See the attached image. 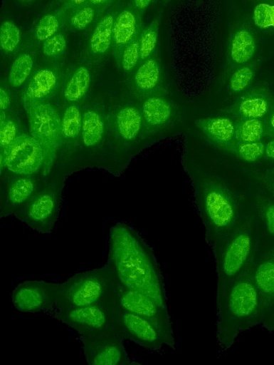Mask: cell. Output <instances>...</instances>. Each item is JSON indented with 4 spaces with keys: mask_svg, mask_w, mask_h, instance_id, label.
I'll use <instances>...</instances> for the list:
<instances>
[{
    "mask_svg": "<svg viewBox=\"0 0 274 365\" xmlns=\"http://www.w3.org/2000/svg\"><path fill=\"white\" fill-rule=\"evenodd\" d=\"M105 264L120 284L147 295L170 314L160 264L152 247L136 228L126 222L110 227Z\"/></svg>",
    "mask_w": 274,
    "mask_h": 365,
    "instance_id": "1",
    "label": "cell"
},
{
    "mask_svg": "<svg viewBox=\"0 0 274 365\" xmlns=\"http://www.w3.org/2000/svg\"><path fill=\"white\" fill-rule=\"evenodd\" d=\"M253 260L216 299V339L221 352L229 350L241 333L263 322L261 299L251 274Z\"/></svg>",
    "mask_w": 274,
    "mask_h": 365,
    "instance_id": "2",
    "label": "cell"
},
{
    "mask_svg": "<svg viewBox=\"0 0 274 365\" xmlns=\"http://www.w3.org/2000/svg\"><path fill=\"white\" fill-rule=\"evenodd\" d=\"M263 243L262 230L255 210H244L230 233L211 247L216 273V299L251 262Z\"/></svg>",
    "mask_w": 274,
    "mask_h": 365,
    "instance_id": "3",
    "label": "cell"
},
{
    "mask_svg": "<svg viewBox=\"0 0 274 365\" xmlns=\"http://www.w3.org/2000/svg\"><path fill=\"white\" fill-rule=\"evenodd\" d=\"M112 284V274L105 264L75 273L57 282L56 309L105 304Z\"/></svg>",
    "mask_w": 274,
    "mask_h": 365,
    "instance_id": "4",
    "label": "cell"
},
{
    "mask_svg": "<svg viewBox=\"0 0 274 365\" xmlns=\"http://www.w3.org/2000/svg\"><path fill=\"white\" fill-rule=\"evenodd\" d=\"M199 210L204 240L210 247L230 233L244 212L234 197L218 187L206 189L199 201Z\"/></svg>",
    "mask_w": 274,
    "mask_h": 365,
    "instance_id": "5",
    "label": "cell"
},
{
    "mask_svg": "<svg viewBox=\"0 0 274 365\" xmlns=\"http://www.w3.org/2000/svg\"><path fill=\"white\" fill-rule=\"evenodd\" d=\"M106 302L149 320L162 333L166 345L175 349L176 341L171 315L164 312L149 297L124 287L113 276L112 289Z\"/></svg>",
    "mask_w": 274,
    "mask_h": 365,
    "instance_id": "6",
    "label": "cell"
},
{
    "mask_svg": "<svg viewBox=\"0 0 274 365\" xmlns=\"http://www.w3.org/2000/svg\"><path fill=\"white\" fill-rule=\"evenodd\" d=\"M78 339L89 365L142 364L130 359L125 346L126 339L117 330L79 334Z\"/></svg>",
    "mask_w": 274,
    "mask_h": 365,
    "instance_id": "7",
    "label": "cell"
},
{
    "mask_svg": "<svg viewBox=\"0 0 274 365\" xmlns=\"http://www.w3.org/2000/svg\"><path fill=\"white\" fill-rule=\"evenodd\" d=\"M117 330L126 341H131L142 348L158 354L164 352L166 341L157 327L149 320L125 311L106 302Z\"/></svg>",
    "mask_w": 274,
    "mask_h": 365,
    "instance_id": "8",
    "label": "cell"
},
{
    "mask_svg": "<svg viewBox=\"0 0 274 365\" xmlns=\"http://www.w3.org/2000/svg\"><path fill=\"white\" fill-rule=\"evenodd\" d=\"M11 301L21 312L52 316L57 309V282L25 280L12 289Z\"/></svg>",
    "mask_w": 274,
    "mask_h": 365,
    "instance_id": "9",
    "label": "cell"
},
{
    "mask_svg": "<svg viewBox=\"0 0 274 365\" xmlns=\"http://www.w3.org/2000/svg\"><path fill=\"white\" fill-rule=\"evenodd\" d=\"M31 136L41 145L45 161L52 162L59 145L61 120L50 104L39 102L26 108Z\"/></svg>",
    "mask_w": 274,
    "mask_h": 365,
    "instance_id": "10",
    "label": "cell"
},
{
    "mask_svg": "<svg viewBox=\"0 0 274 365\" xmlns=\"http://www.w3.org/2000/svg\"><path fill=\"white\" fill-rule=\"evenodd\" d=\"M51 317L75 330L78 335L117 330L105 304L58 309Z\"/></svg>",
    "mask_w": 274,
    "mask_h": 365,
    "instance_id": "11",
    "label": "cell"
},
{
    "mask_svg": "<svg viewBox=\"0 0 274 365\" xmlns=\"http://www.w3.org/2000/svg\"><path fill=\"white\" fill-rule=\"evenodd\" d=\"M1 168L21 175L36 173L45 161L43 150L38 142L26 134H21L1 151Z\"/></svg>",
    "mask_w": 274,
    "mask_h": 365,
    "instance_id": "12",
    "label": "cell"
},
{
    "mask_svg": "<svg viewBox=\"0 0 274 365\" xmlns=\"http://www.w3.org/2000/svg\"><path fill=\"white\" fill-rule=\"evenodd\" d=\"M251 274L260 296L263 322L274 305V242L261 245L253 260Z\"/></svg>",
    "mask_w": 274,
    "mask_h": 365,
    "instance_id": "13",
    "label": "cell"
},
{
    "mask_svg": "<svg viewBox=\"0 0 274 365\" xmlns=\"http://www.w3.org/2000/svg\"><path fill=\"white\" fill-rule=\"evenodd\" d=\"M58 215V203L56 197L48 193L38 195L16 216L31 229L41 235L53 232Z\"/></svg>",
    "mask_w": 274,
    "mask_h": 365,
    "instance_id": "14",
    "label": "cell"
},
{
    "mask_svg": "<svg viewBox=\"0 0 274 365\" xmlns=\"http://www.w3.org/2000/svg\"><path fill=\"white\" fill-rule=\"evenodd\" d=\"M274 106V96L266 86H256L241 96L231 112L241 118L264 119Z\"/></svg>",
    "mask_w": 274,
    "mask_h": 365,
    "instance_id": "15",
    "label": "cell"
},
{
    "mask_svg": "<svg viewBox=\"0 0 274 365\" xmlns=\"http://www.w3.org/2000/svg\"><path fill=\"white\" fill-rule=\"evenodd\" d=\"M57 83L56 73L50 69H42L36 73L29 81L23 93V102L26 108L42 102L41 100L51 94Z\"/></svg>",
    "mask_w": 274,
    "mask_h": 365,
    "instance_id": "16",
    "label": "cell"
},
{
    "mask_svg": "<svg viewBox=\"0 0 274 365\" xmlns=\"http://www.w3.org/2000/svg\"><path fill=\"white\" fill-rule=\"evenodd\" d=\"M197 124L209 138L221 146L231 142L235 136V124L226 117L201 119Z\"/></svg>",
    "mask_w": 274,
    "mask_h": 365,
    "instance_id": "17",
    "label": "cell"
},
{
    "mask_svg": "<svg viewBox=\"0 0 274 365\" xmlns=\"http://www.w3.org/2000/svg\"><path fill=\"white\" fill-rule=\"evenodd\" d=\"M255 41L253 34L247 29L236 30L231 40L230 56L237 64H243L253 56Z\"/></svg>",
    "mask_w": 274,
    "mask_h": 365,
    "instance_id": "18",
    "label": "cell"
},
{
    "mask_svg": "<svg viewBox=\"0 0 274 365\" xmlns=\"http://www.w3.org/2000/svg\"><path fill=\"white\" fill-rule=\"evenodd\" d=\"M137 18L130 10H124L117 16L114 25L112 36L119 47L126 46L137 36Z\"/></svg>",
    "mask_w": 274,
    "mask_h": 365,
    "instance_id": "19",
    "label": "cell"
},
{
    "mask_svg": "<svg viewBox=\"0 0 274 365\" xmlns=\"http://www.w3.org/2000/svg\"><path fill=\"white\" fill-rule=\"evenodd\" d=\"M142 110L145 120L152 125L164 124L172 115L169 103L165 99L157 96L145 100Z\"/></svg>",
    "mask_w": 274,
    "mask_h": 365,
    "instance_id": "20",
    "label": "cell"
},
{
    "mask_svg": "<svg viewBox=\"0 0 274 365\" xmlns=\"http://www.w3.org/2000/svg\"><path fill=\"white\" fill-rule=\"evenodd\" d=\"M142 123L139 112L135 108L125 107L121 109L117 115V125L121 136L130 140L138 134Z\"/></svg>",
    "mask_w": 274,
    "mask_h": 365,
    "instance_id": "21",
    "label": "cell"
},
{
    "mask_svg": "<svg viewBox=\"0 0 274 365\" xmlns=\"http://www.w3.org/2000/svg\"><path fill=\"white\" fill-rule=\"evenodd\" d=\"M114 19L107 15L97 24L90 40V50L95 53H103L110 47L113 31Z\"/></svg>",
    "mask_w": 274,
    "mask_h": 365,
    "instance_id": "22",
    "label": "cell"
},
{
    "mask_svg": "<svg viewBox=\"0 0 274 365\" xmlns=\"http://www.w3.org/2000/svg\"><path fill=\"white\" fill-rule=\"evenodd\" d=\"M265 135L264 120L241 118L235 124V139L239 142H255Z\"/></svg>",
    "mask_w": 274,
    "mask_h": 365,
    "instance_id": "23",
    "label": "cell"
},
{
    "mask_svg": "<svg viewBox=\"0 0 274 365\" xmlns=\"http://www.w3.org/2000/svg\"><path fill=\"white\" fill-rule=\"evenodd\" d=\"M254 210L260 224L263 244L274 242V201L258 200Z\"/></svg>",
    "mask_w": 274,
    "mask_h": 365,
    "instance_id": "24",
    "label": "cell"
},
{
    "mask_svg": "<svg viewBox=\"0 0 274 365\" xmlns=\"http://www.w3.org/2000/svg\"><path fill=\"white\" fill-rule=\"evenodd\" d=\"M103 134V123L96 112L86 111L82 120V137L85 145L91 147L97 144Z\"/></svg>",
    "mask_w": 274,
    "mask_h": 365,
    "instance_id": "25",
    "label": "cell"
},
{
    "mask_svg": "<svg viewBox=\"0 0 274 365\" xmlns=\"http://www.w3.org/2000/svg\"><path fill=\"white\" fill-rule=\"evenodd\" d=\"M90 79L89 71L83 66L78 68L65 86V98L70 102L80 100L88 91Z\"/></svg>",
    "mask_w": 274,
    "mask_h": 365,
    "instance_id": "26",
    "label": "cell"
},
{
    "mask_svg": "<svg viewBox=\"0 0 274 365\" xmlns=\"http://www.w3.org/2000/svg\"><path fill=\"white\" fill-rule=\"evenodd\" d=\"M159 76L160 68L158 61L154 58H149L137 69L135 75V82L139 88L149 91L157 86Z\"/></svg>",
    "mask_w": 274,
    "mask_h": 365,
    "instance_id": "27",
    "label": "cell"
},
{
    "mask_svg": "<svg viewBox=\"0 0 274 365\" xmlns=\"http://www.w3.org/2000/svg\"><path fill=\"white\" fill-rule=\"evenodd\" d=\"M222 147L243 160L254 162L265 153V145L261 140L255 142L232 140Z\"/></svg>",
    "mask_w": 274,
    "mask_h": 365,
    "instance_id": "28",
    "label": "cell"
},
{
    "mask_svg": "<svg viewBox=\"0 0 274 365\" xmlns=\"http://www.w3.org/2000/svg\"><path fill=\"white\" fill-rule=\"evenodd\" d=\"M34 190V183L28 178L16 180L8 191V201L10 210L24 205Z\"/></svg>",
    "mask_w": 274,
    "mask_h": 365,
    "instance_id": "29",
    "label": "cell"
},
{
    "mask_svg": "<svg viewBox=\"0 0 274 365\" xmlns=\"http://www.w3.org/2000/svg\"><path fill=\"white\" fill-rule=\"evenodd\" d=\"M33 67V59L28 53L19 55L13 62L9 81L14 88L21 86L29 76Z\"/></svg>",
    "mask_w": 274,
    "mask_h": 365,
    "instance_id": "30",
    "label": "cell"
},
{
    "mask_svg": "<svg viewBox=\"0 0 274 365\" xmlns=\"http://www.w3.org/2000/svg\"><path fill=\"white\" fill-rule=\"evenodd\" d=\"M159 18H156L142 31L139 37V58H147L154 51L158 37Z\"/></svg>",
    "mask_w": 274,
    "mask_h": 365,
    "instance_id": "31",
    "label": "cell"
},
{
    "mask_svg": "<svg viewBox=\"0 0 274 365\" xmlns=\"http://www.w3.org/2000/svg\"><path fill=\"white\" fill-rule=\"evenodd\" d=\"M82 128V119L79 109L75 106L67 107L61 120L62 134L68 138H74Z\"/></svg>",
    "mask_w": 274,
    "mask_h": 365,
    "instance_id": "32",
    "label": "cell"
},
{
    "mask_svg": "<svg viewBox=\"0 0 274 365\" xmlns=\"http://www.w3.org/2000/svg\"><path fill=\"white\" fill-rule=\"evenodd\" d=\"M21 38L19 29L11 21L2 22L0 28V46L5 52H12L18 46Z\"/></svg>",
    "mask_w": 274,
    "mask_h": 365,
    "instance_id": "33",
    "label": "cell"
},
{
    "mask_svg": "<svg viewBox=\"0 0 274 365\" xmlns=\"http://www.w3.org/2000/svg\"><path fill=\"white\" fill-rule=\"evenodd\" d=\"M254 76V71L250 66H245L237 69L231 76L229 87L233 92L243 91L251 82Z\"/></svg>",
    "mask_w": 274,
    "mask_h": 365,
    "instance_id": "34",
    "label": "cell"
},
{
    "mask_svg": "<svg viewBox=\"0 0 274 365\" xmlns=\"http://www.w3.org/2000/svg\"><path fill=\"white\" fill-rule=\"evenodd\" d=\"M58 28V21L56 16L48 14L39 21L36 29V36L39 41H46L55 35Z\"/></svg>",
    "mask_w": 274,
    "mask_h": 365,
    "instance_id": "35",
    "label": "cell"
},
{
    "mask_svg": "<svg viewBox=\"0 0 274 365\" xmlns=\"http://www.w3.org/2000/svg\"><path fill=\"white\" fill-rule=\"evenodd\" d=\"M140 37V36H139ZM139 37L137 36L127 44L122 56V66L125 71H130L135 68L139 58Z\"/></svg>",
    "mask_w": 274,
    "mask_h": 365,
    "instance_id": "36",
    "label": "cell"
},
{
    "mask_svg": "<svg viewBox=\"0 0 274 365\" xmlns=\"http://www.w3.org/2000/svg\"><path fill=\"white\" fill-rule=\"evenodd\" d=\"M16 126L13 120L8 119L4 111L0 115V144L3 149L9 145L16 138Z\"/></svg>",
    "mask_w": 274,
    "mask_h": 365,
    "instance_id": "37",
    "label": "cell"
},
{
    "mask_svg": "<svg viewBox=\"0 0 274 365\" xmlns=\"http://www.w3.org/2000/svg\"><path fill=\"white\" fill-rule=\"evenodd\" d=\"M253 19L259 28L273 26L272 6L264 3L258 4L253 10Z\"/></svg>",
    "mask_w": 274,
    "mask_h": 365,
    "instance_id": "38",
    "label": "cell"
},
{
    "mask_svg": "<svg viewBox=\"0 0 274 365\" xmlns=\"http://www.w3.org/2000/svg\"><path fill=\"white\" fill-rule=\"evenodd\" d=\"M66 46L65 36L61 34H55L44 41L43 52L45 56L53 57L61 53Z\"/></svg>",
    "mask_w": 274,
    "mask_h": 365,
    "instance_id": "39",
    "label": "cell"
},
{
    "mask_svg": "<svg viewBox=\"0 0 274 365\" xmlns=\"http://www.w3.org/2000/svg\"><path fill=\"white\" fill-rule=\"evenodd\" d=\"M95 12L93 8L88 6L78 10L70 19L71 24L78 30L87 28L93 21Z\"/></svg>",
    "mask_w": 274,
    "mask_h": 365,
    "instance_id": "40",
    "label": "cell"
},
{
    "mask_svg": "<svg viewBox=\"0 0 274 365\" xmlns=\"http://www.w3.org/2000/svg\"><path fill=\"white\" fill-rule=\"evenodd\" d=\"M263 120L265 135L274 138V106Z\"/></svg>",
    "mask_w": 274,
    "mask_h": 365,
    "instance_id": "41",
    "label": "cell"
},
{
    "mask_svg": "<svg viewBox=\"0 0 274 365\" xmlns=\"http://www.w3.org/2000/svg\"><path fill=\"white\" fill-rule=\"evenodd\" d=\"M260 326L269 332H274V305Z\"/></svg>",
    "mask_w": 274,
    "mask_h": 365,
    "instance_id": "42",
    "label": "cell"
},
{
    "mask_svg": "<svg viewBox=\"0 0 274 365\" xmlns=\"http://www.w3.org/2000/svg\"><path fill=\"white\" fill-rule=\"evenodd\" d=\"M10 104V98L8 93L3 88H0V108L1 111L7 109Z\"/></svg>",
    "mask_w": 274,
    "mask_h": 365,
    "instance_id": "43",
    "label": "cell"
},
{
    "mask_svg": "<svg viewBox=\"0 0 274 365\" xmlns=\"http://www.w3.org/2000/svg\"><path fill=\"white\" fill-rule=\"evenodd\" d=\"M265 153L267 157L274 160V138L265 145Z\"/></svg>",
    "mask_w": 274,
    "mask_h": 365,
    "instance_id": "44",
    "label": "cell"
},
{
    "mask_svg": "<svg viewBox=\"0 0 274 365\" xmlns=\"http://www.w3.org/2000/svg\"><path fill=\"white\" fill-rule=\"evenodd\" d=\"M152 0H134L135 7L139 10H143L147 8Z\"/></svg>",
    "mask_w": 274,
    "mask_h": 365,
    "instance_id": "45",
    "label": "cell"
},
{
    "mask_svg": "<svg viewBox=\"0 0 274 365\" xmlns=\"http://www.w3.org/2000/svg\"><path fill=\"white\" fill-rule=\"evenodd\" d=\"M89 1H90V2H91L93 4H102L105 1H106L107 0H89Z\"/></svg>",
    "mask_w": 274,
    "mask_h": 365,
    "instance_id": "46",
    "label": "cell"
},
{
    "mask_svg": "<svg viewBox=\"0 0 274 365\" xmlns=\"http://www.w3.org/2000/svg\"><path fill=\"white\" fill-rule=\"evenodd\" d=\"M272 12H273V26L274 27V6H272Z\"/></svg>",
    "mask_w": 274,
    "mask_h": 365,
    "instance_id": "47",
    "label": "cell"
},
{
    "mask_svg": "<svg viewBox=\"0 0 274 365\" xmlns=\"http://www.w3.org/2000/svg\"><path fill=\"white\" fill-rule=\"evenodd\" d=\"M26 1H31V0H26Z\"/></svg>",
    "mask_w": 274,
    "mask_h": 365,
    "instance_id": "48",
    "label": "cell"
},
{
    "mask_svg": "<svg viewBox=\"0 0 274 365\" xmlns=\"http://www.w3.org/2000/svg\"><path fill=\"white\" fill-rule=\"evenodd\" d=\"M165 1H168V0H165Z\"/></svg>",
    "mask_w": 274,
    "mask_h": 365,
    "instance_id": "49",
    "label": "cell"
}]
</instances>
